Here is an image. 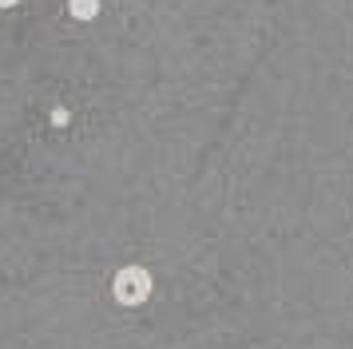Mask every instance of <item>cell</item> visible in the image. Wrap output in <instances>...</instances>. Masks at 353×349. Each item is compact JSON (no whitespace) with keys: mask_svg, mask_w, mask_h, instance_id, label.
<instances>
[{"mask_svg":"<svg viewBox=\"0 0 353 349\" xmlns=\"http://www.w3.org/2000/svg\"><path fill=\"white\" fill-rule=\"evenodd\" d=\"M64 8H68V16H72L76 24H92V20L103 12V0H68Z\"/></svg>","mask_w":353,"mask_h":349,"instance_id":"obj_2","label":"cell"},{"mask_svg":"<svg viewBox=\"0 0 353 349\" xmlns=\"http://www.w3.org/2000/svg\"><path fill=\"white\" fill-rule=\"evenodd\" d=\"M155 290V278L147 266H123L115 274V301L119 306H143Z\"/></svg>","mask_w":353,"mask_h":349,"instance_id":"obj_1","label":"cell"},{"mask_svg":"<svg viewBox=\"0 0 353 349\" xmlns=\"http://www.w3.org/2000/svg\"><path fill=\"white\" fill-rule=\"evenodd\" d=\"M52 123L64 127V123H68V111H64V108H56V111H52Z\"/></svg>","mask_w":353,"mask_h":349,"instance_id":"obj_3","label":"cell"},{"mask_svg":"<svg viewBox=\"0 0 353 349\" xmlns=\"http://www.w3.org/2000/svg\"><path fill=\"white\" fill-rule=\"evenodd\" d=\"M20 0H0V8H17Z\"/></svg>","mask_w":353,"mask_h":349,"instance_id":"obj_4","label":"cell"}]
</instances>
